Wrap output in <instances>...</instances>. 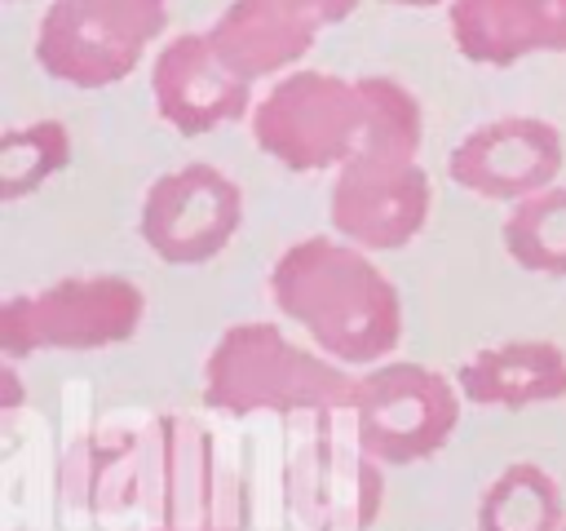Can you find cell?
I'll use <instances>...</instances> for the list:
<instances>
[{
  "label": "cell",
  "mask_w": 566,
  "mask_h": 531,
  "mask_svg": "<svg viewBox=\"0 0 566 531\" xmlns=\"http://www.w3.org/2000/svg\"><path fill=\"white\" fill-rule=\"evenodd\" d=\"M256 146L287 173H336L358 155H420L424 115L389 75L287 71L252 106Z\"/></svg>",
  "instance_id": "cell-1"
},
{
  "label": "cell",
  "mask_w": 566,
  "mask_h": 531,
  "mask_svg": "<svg viewBox=\"0 0 566 531\" xmlns=\"http://www.w3.org/2000/svg\"><path fill=\"white\" fill-rule=\"evenodd\" d=\"M270 301L345 367H376L402 341L394 279L340 235H305L283 248L270 266Z\"/></svg>",
  "instance_id": "cell-2"
},
{
  "label": "cell",
  "mask_w": 566,
  "mask_h": 531,
  "mask_svg": "<svg viewBox=\"0 0 566 531\" xmlns=\"http://www.w3.org/2000/svg\"><path fill=\"white\" fill-rule=\"evenodd\" d=\"M358 376L318 345H296L279 323H234L203 358V407L221 416L349 412Z\"/></svg>",
  "instance_id": "cell-3"
},
{
  "label": "cell",
  "mask_w": 566,
  "mask_h": 531,
  "mask_svg": "<svg viewBox=\"0 0 566 531\" xmlns=\"http://www.w3.org/2000/svg\"><path fill=\"white\" fill-rule=\"evenodd\" d=\"M146 319V292L124 274H75L40 292H13L0 301V354L27 358L49 350H111L137 336Z\"/></svg>",
  "instance_id": "cell-4"
},
{
  "label": "cell",
  "mask_w": 566,
  "mask_h": 531,
  "mask_svg": "<svg viewBox=\"0 0 566 531\" xmlns=\"http://www.w3.org/2000/svg\"><path fill=\"white\" fill-rule=\"evenodd\" d=\"M168 0H53L35 31V62L71 88L128 80L164 35Z\"/></svg>",
  "instance_id": "cell-5"
},
{
  "label": "cell",
  "mask_w": 566,
  "mask_h": 531,
  "mask_svg": "<svg viewBox=\"0 0 566 531\" xmlns=\"http://www.w3.org/2000/svg\"><path fill=\"white\" fill-rule=\"evenodd\" d=\"M460 385L424 363L385 358L354 385V434L380 465H416L447 447L460 425Z\"/></svg>",
  "instance_id": "cell-6"
},
{
  "label": "cell",
  "mask_w": 566,
  "mask_h": 531,
  "mask_svg": "<svg viewBox=\"0 0 566 531\" xmlns=\"http://www.w3.org/2000/svg\"><path fill=\"white\" fill-rule=\"evenodd\" d=\"M146 504H150L146 531H243L248 527L234 478L221 469V456L208 429L190 416L155 420V460H150Z\"/></svg>",
  "instance_id": "cell-7"
},
{
  "label": "cell",
  "mask_w": 566,
  "mask_h": 531,
  "mask_svg": "<svg viewBox=\"0 0 566 531\" xmlns=\"http://www.w3.org/2000/svg\"><path fill=\"white\" fill-rule=\"evenodd\" d=\"M433 212V186L411 155H358L336 168L327 195V221L363 252L407 248Z\"/></svg>",
  "instance_id": "cell-8"
},
{
  "label": "cell",
  "mask_w": 566,
  "mask_h": 531,
  "mask_svg": "<svg viewBox=\"0 0 566 531\" xmlns=\"http://www.w3.org/2000/svg\"><path fill=\"white\" fill-rule=\"evenodd\" d=\"M243 221V190L212 164H181L142 195L137 235L168 266L212 261Z\"/></svg>",
  "instance_id": "cell-9"
},
{
  "label": "cell",
  "mask_w": 566,
  "mask_h": 531,
  "mask_svg": "<svg viewBox=\"0 0 566 531\" xmlns=\"http://www.w3.org/2000/svg\"><path fill=\"white\" fill-rule=\"evenodd\" d=\"M566 159L557 124L539 115H504L464 133L447 155V177L478 199H526L557 181Z\"/></svg>",
  "instance_id": "cell-10"
},
{
  "label": "cell",
  "mask_w": 566,
  "mask_h": 531,
  "mask_svg": "<svg viewBox=\"0 0 566 531\" xmlns=\"http://www.w3.org/2000/svg\"><path fill=\"white\" fill-rule=\"evenodd\" d=\"M150 97L159 119L181 137H203L252 115V84L226 66L208 31H186L155 53Z\"/></svg>",
  "instance_id": "cell-11"
},
{
  "label": "cell",
  "mask_w": 566,
  "mask_h": 531,
  "mask_svg": "<svg viewBox=\"0 0 566 531\" xmlns=\"http://www.w3.org/2000/svg\"><path fill=\"white\" fill-rule=\"evenodd\" d=\"M318 31L323 22L301 0H230L212 18L208 40L226 58V66L256 88L287 75L310 53Z\"/></svg>",
  "instance_id": "cell-12"
},
{
  "label": "cell",
  "mask_w": 566,
  "mask_h": 531,
  "mask_svg": "<svg viewBox=\"0 0 566 531\" xmlns=\"http://www.w3.org/2000/svg\"><path fill=\"white\" fill-rule=\"evenodd\" d=\"M447 31L473 66H513L531 53H566V0H451Z\"/></svg>",
  "instance_id": "cell-13"
},
{
  "label": "cell",
  "mask_w": 566,
  "mask_h": 531,
  "mask_svg": "<svg viewBox=\"0 0 566 531\" xmlns=\"http://www.w3.org/2000/svg\"><path fill=\"white\" fill-rule=\"evenodd\" d=\"M455 385L473 407H539L566 398V350L539 336H517L478 350L460 363Z\"/></svg>",
  "instance_id": "cell-14"
},
{
  "label": "cell",
  "mask_w": 566,
  "mask_h": 531,
  "mask_svg": "<svg viewBox=\"0 0 566 531\" xmlns=\"http://www.w3.org/2000/svg\"><path fill=\"white\" fill-rule=\"evenodd\" d=\"M155 460V429L150 434H88L75 438L66 456V487L84 513H128L146 500Z\"/></svg>",
  "instance_id": "cell-15"
},
{
  "label": "cell",
  "mask_w": 566,
  "mask_h": 531,
  "mask_svg": "<svg viewBox=\"0 0 566 531\" xmlns=\"http://www.w3.org/2000/svg\"><path fill=\"white\" fill-rule=\"evenodd\" d=\"M566 509L553 473L531 460L504 465L478 496V531H562Z\"/></svg>",
  "instance_id": "cell-16"
},
{
  "label": "cell",
  "mask_w": 566,
  "mask_h": 531,
  "mask_svg": "<svg viewBox=\"0 0 566 531\" xmlns=\"http://www.w3.org/2000/svg\"><path fill=\"white\" fill-rule=\"evenodd\" d=\"M504 252L531 274H566V186H544L517 199L500 226Z\"/></svg>",
  "instance_id": "cell-17"
},
{
  "label": "cell",
  "mask_w": 566,
  "mask_h": 531,
  "mask_svg": "<svg viewBox=\"0 0 566 531\" xmlns=\"http://www.w3.org/2000/svg\"><path fill=\"white\" fill-rule=\"evenodd\" d=\"M71 164V133L62 119H31L0 133V199H27Z\"/></svg>",
  "instance_id": "cell-18"
},
{
  "label": "cell",
  "mask_w": 566,
  "mask_h": 531,
  "mask_svg": "<svg viewBox=\"0 0 566 531\" xmlns=\"http://www.w3.org/2000/svg\"><path fill=\"white\" fill-rule=\"evenodd\" d=\"M18 407H22V381L13 372V358H4L0 363V412H4V420L18 416Z\"/></svg>",
  "instance_id": "cell-19"
},
{
  "label": "cell",
  "mask_w": 566,
  "mask_h": 531,
  "mask_svg": "<svg viewBox=\"0 0 566 531\" xmlns=\"http://www.w3.org/2000/svg\"><path fill=\"white\" fill-rule=\"evenodd\" d=\"M323 27H336V22H345V18H354V9L363 4V0H301Z\"/></svg>",
  "instance_id": "cell-20"
},
{
  "label": "cell",
  "mask_w": 566,
  "mask_h": 531,
  "mask_svg": "<svg viewBox=\"0 0 566 531\" xmlns=\"http://www.w3.org/2000/svg\"><path fill=\"white\" fill-rule=\"evenodd\" d=\"M385 4H402V9H438V4H451V0H385Z\"/></svg>",
  "instance_id": "cell-21"
},
{
  "label": "cell",
  "mask_w": 566,
  "mask_h": 531,
  "mask_svg": "<svg viewBox=\"0 0 566 531\" xmlns=\"http://www.w3.org/2000/svg\"><path fill=\"white\" fill-rule=\"evenodd\" d=\"M562 531H566V527H562Z\"/></svg>",
  "instance_id": "cell-22"
}]
</instances>
